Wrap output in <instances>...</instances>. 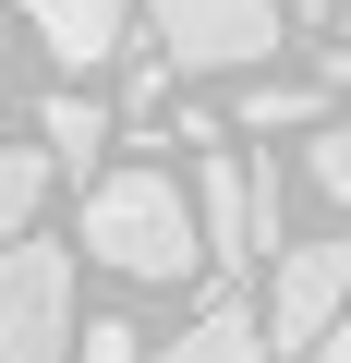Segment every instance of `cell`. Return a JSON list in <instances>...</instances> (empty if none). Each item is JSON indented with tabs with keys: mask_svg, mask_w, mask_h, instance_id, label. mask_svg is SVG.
<instances>
[{
	"mask_svg": "<svg viewBox=\"0 0 351 363\" xmlns=\"http://www.w3.org/2000/svg\"><path fill=\"white\" fill-rule=\"evenodd\" d=\"M85 242L109 279H194V206H182V182H157V169H109L97 194H85Z\"/></svg>",
	"mask_w": 351,
	"mask_h": 363,
	"instance_id": "6da1fadb",
	"label": "cell"
},
{
	"mask_svg": "<svg viewBox=\"0 0 351 363\" xmlns=\"http://www.w3.org/2000/svg\"><path fill=\"white\" fill-rule=\"evenodd\" d=\"M73 255L61 242H0V363H73Z\"/></svg>",
	"mask_w": 351,
	"mask_h": 363,
	"instance_id": "7a4b0ae2",
	"label": "cell"
},
{
	"mask_svg": "<svg viewBox=\"0 0 351 363\" xmlns=\"http://www.w3.org/2000/svg\"><path fill=\"white\" fill-rule=\"evenodd\" d=\"M145 13L182 73H255L279 49V0H145Z\"/></svg>",
	"mask_w": 351,
	"mask_h": 363,
	"instance_id": "3957f363",
	"label": "cell"
},
{
	"mask_svg": "<svg viewBox=\"0 0 351 363\" xmlns=\"http://www.w3.org/2000/svg\"><path fill=\"white\" fill-rule=\"evenodd\" d=\"M182 206H194V255L255 267V255H267V218H279V182H267V157H255V169H243V157H206Z\"/></svg>",
	"mask_w": 351,
	"mask_h": 363,
	"instance_id": "277c9868",
	"label": "cell"
},
{
	"mask_svg": "<svg viewBox=\"0 0 351 363\" xmlns=\"http://www.w3.org/2000/svg\"><path fill=\"white\" fill-rule=\"evenodd\" d=\"M339 303H351V230L339 242H291L279 279H267V351H303Z\"/></svg>",
	"mask_w": 351,
	"mask_h": 363,
	"instance_id": "5b68a950",
	"label": "cell"
},
{
	"mask_svg": "<svg viewBox=\"0 0 351 363\" xmlns=\"http://www.w3.org/2000/svg\"><path fill=\"white\" fill-rule=\"evenodd\" d=\"M13 13L49 37V61H61V73H97V61L121 49V0H13Z\"/></svg>",
	"mask_w": 351,
	"mask_h": 363,
	"instance_id": "8992f818",
	"label": "cell"
},
{
	"mask_svg": "<svg viewBox=\"0 0 351 363\" xmlns=\"http://www.w3.org/2000/svg\"><path fill=\"white\" fill-rule=\"evenodd\" d=\"M157 363H267V339H255V315H243V303H218V315H194L182 339H169Z\"/></svg>",
	"mask_w": 351,
	"mask_h": 363,
	"instance_id": "52a82bcc",
	"label": "cell"
},
{
	"mask_svg": "<svg viewBox=\"0 0 351 363\" xmlns=\"http://www.w3.org/2000/svg\"><path fill=\"white\" fill-rule=\"evenodd\" d=\"M315 109H327V97H315V85H267V73H255V85H243V133H303V121H315Z\"/></svg>",
	"mask_w": 351,
	"mask_h": 363,
	"instance_id": "ba28073f",
	"label": "cell"
},
{
	"mask_svg": "<svg viewBox=\"0 0 351 363\" xmlns=\"http://www.w3.org/2000/svg\"><path fill=\"white\" fill-rule=\"evenodd\" d=\"M37 194H49V157H37V145H0V242L37 218Z\"/></svg>",
	"mask_w": 351,
	"mask_h": 363,
	"instance_id": "9c48e42d",
	"label": "cell"
},
{
	"mask_svg": "<svg viewBox=\"0 0 351 363\" xmlns=\"http://www.w3.org/2000/svg\"><path fill=\"white\" fill-rule=\"evenodd\" d=\"M303 133H315V145H303V169H315V182H327V194L351 206V109H315Z\"/></svg>",
	"mask_w": 351,
	"mask_h": 363,
	"instance_id": "30bf717a",
	"label": "cell"
},
{
	"mask_svg": "<svg viewBox=\"0 0 351 363\" xmlns=\"http://www.w3.org/2000/svg\"><path fill=\"white\" fill-rule=\"evenodd\" d=\"M49 145H61V169H85V157L109 145V109H97V97H49Z\"/></svg>",
	"mask_w": 351,
	"mask_h": 363,
	"instance_id": "8fae6325",
	"label": "cell"
},
{
	"mask_svg": "<svg viewBox=\"0 0 351 363\" xmlns=\"http://www.w3.org/2000/svg\"><path fill=\"white\" fill-rule=\"evenodd\" d=\"M73 363H145L133 327H73Z\"/></svg>",
	"mask_w": 351,
	"mask_h": 363,
	"instance_id": "7c38bea8",
	"label": "cell"
},
{
	"mask_svg": "<svg viewBox=\"0 0 351 363\" xmlns=\"http://www.w3.org/2000/svg\"><path fill=\"white\" fill-rule=\"evenodd\" d=\"M303 351H315V363H351V303H339V315H327V327H315Z\"/></svg>",
	"mask_w": 351,
	"mask_h": 363,
	"instance_id": "4fadbf2b",
	"label": "cell"
},
{
	"mask_svg": "<svg viewBox=\"0 0 351 363\" xmlns=\"http://www.w3.org/2000/svg\"><path fill=\"white\" fill-rule=\"evenodd\" d=\"M0 25H13V0H0Z\"/></svg>",
	"mask_w": 351,
	"mask_h": 363,
	"instance_id": "5bb4252c",
	"label": "cell"
}]
</instances>
